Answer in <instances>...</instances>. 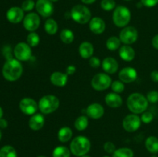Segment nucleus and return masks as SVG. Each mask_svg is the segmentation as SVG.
Wrapping results in <instances>:
<instances>
[{
    "instance_id": "4468645a",
    "label": "nucleus",
    "mask_w": 158,
    "mask_h": 157,
    "mask_svg": "<svg viewBox=\"0 0 158 157\" xmlns=\"http://www.w3.org/2000/svg\"><path fill=\"white\" fill-rule=\"evenodd\" d=\"M119 78L123 83H131L136 81L138 76L137 71L133 67H125L119 72Z\"/></svg>"
},
{
    "instance_id": "a19ab883",
    "label": "nucleus",
    "mask_w": 158,
    "mask_h": 157,
    "mask_svg": "<svg viewBox=\"0 0 158 157\" xmlns=\"http://www.w3.org/2000/svg\"><path fill=\"white\" fill-rule=\"evenodd\" d=\"M140 2L145 7L152 8L158 4V0H141Z\"/></svg>"
},
{
    "instance_id": "37998d69",
    "label": "nucleus",
    "mask_w": 158,
    "mask_h": 157,
    "mask_svg": "<svg viewBox=\"0 0 158 157\" xmlns=\"http://www.w3.org/2000/svg\"><path fill=\"white\" fill-rule=\"evenodd\" d=\"M150 76H151V80H152L153 82H154V83H158V71L157 70L152 71L151 75H150Z\"/></svg>"
},
{
    "instance_id": "8fccbe9b",
    "label": "nucleus",
    "mask_w": 158,
    "mask_h": 157,
    "mask_svg": "<svg viewBox=\"0 0 158 157\" xmlns=\"http://www.w3.org/2000/svg\"><path fill=\"white\" fill-rule=\"evenodd\" d=\"M49 1H51L52 2H58L59 0H49Z\"/></svg>"
},
{
    "instance_id": "ddd939ff",
    "label": "nucleus",
    "mask_w": 158,
    "mask_h": 157,
    "mask_svg": "<svg viewBox=\"0 0 158 157\" xmlns=\"http://www.w3.org/2000/svg\"><path fill=\"white\" fill-rule=\"evenodd\" d=\"M35 9L39 15L44 18H49L54 12L53 4L49 0H37Z\"/></svg>"
},
{
    "instance_id": "6ab92c4d",
    "label": "nucleus",
    "mask_w": 158,
    "mask_h": 157,
    "mask_svg": "<svg viewBox=\"0 0 158 157\" xmlns=\"http://www.w3.org/2000/svg\"><path fill=\"white\" fill-rule=\"evenodd\" d=\"M45 124V117L43 113H35L29 119V127L33 131L42 129Z\"/></svg>"
},
{
    "instance_id": "473e14b6",
    "label": "nucleus",
    "mask_w": 158,
    "mask_h": 157,
    "mask_svg": "<svg viewBox=\"0 0 158 157\" xmlns=\"http://www.w3.org/2000/svg\"><path fill=\"white\" fill-rule=\"evenodd\" d=\"M26 42L31 47H35L40 44V37L35 32H32L27 35Z\"/></svg>"
},
{
    "instance_id": "49530a36",
    "label": "nucleus",
    "mask_w": 158,
    "mask_h": 157,
    "mask_svg": "<svg viewBox=\"0 0 158 157\" xmlns=\"http://www.w3.org/2000/svg\"><path fill=\"white\" fill-rule=\"evenodd\" d=\"M81 1L82 2L84 3V4L89 5V4H92V3L95 2L96 0H81Z\"/></svg>"
},
{
    "instance_id": "de8ad7c7",
    "label": "nucleus",
    "mask_w": 158,
    "mask_h": 157,
    "mask_svg": "<svg viewBox=\"0 0 158 157\" xmlns=\"http://www.w3.org/2000/svg\"><path fill=\"white\" fill-rule=\"evenodd\" d=\"M2 116H3V109H2V108L0 106V119H2Z\"/></svg>"
},
{
    "instance_id": "4c0bfd02",
    "label": "nucleus",
    "mask_w": 158,
    "mask_h": 157,
    "mask_svg": "<svg viewBox=\"0 0 158 157\" xmlns=\"http://www.w3.org/2000/svg\"><path fill=\"white\" fill-rule=\"evenodd\" d=\"M103 149H104L106 153L112 154L113 155V153L115 152L117 148H116V146L114 145V143L110 141H107L103 144Z\"/></svg>"
},
{
    "instance_id": "bb28decb",
    "label": "nucleus",
    "mask_w": 158,
    "mask_h": 157,
    "mask_svg": "<svg viewBox=\"0 0 158 157\" xmlns=\"http://www.w3.org/2000/svg\"><path fill=\"white\" fill-rule=\"evenodd\" d=\"M121 41L117 36H110L106 42V46L108 50L116 51L121 47Z\"/></svg>"
},
{
    "instance_id": "e433bc0d",
    "label": "nucleus",
    "mask_w": 158,
    "mask_h": 157,
    "mask_svg": "<svg viewBox=\"0 0 158 157\" xmlns=\"http://www.w3.org/2000/svg\"><path fill=\"white\" fill-rule=\"evenodd\" d=\"M140 119H141L142 123H145V124H149L154 119V114L150 111H145L142 113Z\"/></svg>"
},
{
    "instance_id": "0eeeda50",
    "label": "nucleus",
    "mask_w": 158,
    "mask_h": 157,
    "mask_svg": "<svg viewBox=\"0 0 158 157\" xmlns=\"http://www.w3.org/2000/svg\"><path fill=\"white\" fill-rule=\"evenodd\" d=\"M112 84V78L106 72H100L93 77L91 86L97 91H103L109 89Z\"/></svg>"
},
{
    "instance_id": "9b49d317",
    "label": "nucleus",
    "mask_w": 158,
    "mask_h": 157,
    "mask_svg": "<svg viewBox=\"0 0 158 157\" xmlns=\"http://www.w3.org/2000/svg\"><path fill=\"white\" fill-rule=\"evenodd\" d=\"M23 26L29 32H35L39 29L41 22L40 15L35 12H29L23 18Z\"/></svg>"
},
{
    "instance_id": "6e6d98bb",
    "label": "nucleus",
    "mask_w": 158,
    "mask_h": 157,
    "mask_svg": "<svg viewBox=\"0 0 158 157\" xmlns=\"http://www.w3.org/2000/svg\"><path fill=\"white\" fill-rule=\"evenodd\" d=\"M125 1H131V0H125Z\"/></svg>"
},
{
    "instance_id": "6e6552de",
    "label": "nucleus",
    "mask_w": 158,
    "mask_h": 157,
    "mask_svg": "<svg viewBox=\"0 0 158 157\" xmlns=\"http://www.w3.org/2000/svg\"><path fill=\"white\" fill-rule=\"evenodd\" d=\"M15 58L20 62L28 61L32 57V49L27 42H19L15 46L13 50Z\"/></svg>"
},
{
    "instance_id": "412c9836",
    "label": "nucleus",
    "mask_w": 158,
    "mask_h": 157,
    "mask_svg": "<svg viewBox=\"0 0 158 157\" xmlns=\"http://www.w3.org/2000/svg\"><path fill=\"white\" fill-rule=\"evenodd\" d=\"M105 103L110 108H119L123 104V99L116 92H109L105 96Z\"/></svg>"
},
{
    "instance_id": "dca6fc26",
    "label": "nucleus",
    "mask_w": 158,
    "mask_h": 157,
    "mask_svg": "<svg viewBox=\"0 0 158 157\" xmlns=\"http://www.w3.org/2000/svg\"><path fill=\"white\" fill-rule=\"evenodd\" d=\"M104 108L98 103H94L89 105L86 109V115L93 119H99L104 115Z\"/></svg>"
},
{
    "instance_id": "864d4df0",
    "label": "nucleus",
    "mask_w": 158,
    "mask_h": 157,
    "mask_svg": "<svg viewBox=\"0 0 158 157\" xmlns=\"http://www.w3.org/2000/svg\"><path fill=\"white\" fill-rule=\"evenodd\" d=\"M151 157H157V155H152V156H151Z\"/></svg>"
},
{
    "instance_id": "b1692460",
    "label": "nucleus",
    "mask_w": 158,
    "mask_h": 157,
    "mask_svg": "<svg viewBox=\"0 0 158 157\" xmlns=\"http://www.w3.org/2000/svg\"><path fill=\"white\" fill-rule=\"evenodd\" d=\"M57 136H58V139L60 142L67 143L73 137L72 129L69 126H63L59 130Z\"/></svg>"
},
{
    "instance_id": "ea45409f",
    "label": "nucleus",
    "mask_w": 158,
    "mask_h": 157,
    "mask_svg": "<svg viewBox=\"0 0 158 157\" xmlns=\"http://www.w3.org/2000/svg\"><path fill=\"white\" fill-rule=\"evenodd\" d=\"M102 62L99 58L96 56H92L90 58H89V66L94 69H97L101 66Z\"/></svg>"
},
{
    "instance_id": "603ef678",
    "label": "nucleus",
    "mask_w": 158,
    "mask_h": 157,
    "mask_svg": "<svg viewBox=\"0 0 158 157\" xmlns=\"http://www.w3.org/2000/svg\"><path fill=\"white\" fill-rule=\"evenodd\" d=\"M37 157H46V155H39V156H37Z\"/></svg>"
},
{
    "instance_id": "79ce46f5",
    "label": "nucleus",
    "mask_w": 158,
    "mask_h": 157,
    "mask_svg": "<svg viewBox=\"0 0 158 157\" xmlns=\"http://www.w3.org/2000/svg\"><path fill=\"white\" fill-rule=\"evenodd\" d=\"M76 72H77V68L73 65H69V66H67V68L66 69V73L68 75H73Z\"/></svg>"
},
{
    "instance_id": "393cba45",
    "label": "nucleus",
    "mask_w": 158,
    "mask_h": 157,
    "mask_svg": "<svg viewBox=\"0 0 158 157\" xmlns=\"http://www.w3.org/2000/svg\"><path fill=\"white\" fill-rule=\"evenodd\" d=\"M145 147L147 150L152 154L158 153V138L156 136H149L145 140Z\"/></svg>"
},
{
    "instance_id": "09e8293b",
    "label": "nucleus",
    "mask_w": 158,
    "mask_h": 157,
    "mask_svg": "<svg viewBox=\"0 0 158 157\" xmlns=\"http://www.w3.org/2000/svg\"><path fill=\"white\" fill-rule=\"evenodd\" d=\"M81 157H91L90 155H88L87 154H86V155H83V156H81Z\"/></svg>"
},
{
    "instance_id": "c756f323",
    "label": "nucleus",
    "mask_w": 158,
    "mask_h": 157,
    "mask_svg": "<svg viewBox=\"0 0 158 157\" xmlns=\"http://www.w3.org/2000/svg\"><path fill=\"white\" fill-rule=\"evenodd\" d=\"M52 155V157H70V149L66 146H58L53 149Z\"/></svg>"
},
{
    "instance_id": "c9c22d12",
    "label": "nucleus",
    "mask_w": 158,
    "mask_h": 157,
    "mask_svg": "<svg viewBox=\"0 0 158 157\" xmlns=\"http://www.w3.org/2000/svg\"><path fill=\"white\" fill-rule=\"evenodd\" d=\"M21 8L24 12H30L35 8V2L33 0H25L22 3Z\"/></svg>"
},
{
    "instance_id": "72a5a7b5",
    "label": "nucleus",
    "mask_w": 158,
    "mask_h": 157,
    "mask_svg": "<svg viewBox=\"0 0 158 157\" xmlns=\"http://www.w3.org/2000/svg\"><path fill=\"white\" fill-rule=\"evenodd\" d=\"M111 89L114 91V92L116 93H122V92L124 91L125 89V85L120 80H115V81L112 82V84H111Z\"/></svg>"
},
{
    "instance_id": "1a4fd4ad",
    "label": "nucleus",
    "mask_w": 158,
    "mask_h": 157,
    "mask_svg": "<svg viewBox=\"0 0 158 157\" xmlns=\"http://www.w3.org/2000/svg\"><path fill=\"white\" fill-rule=\"evenodd\" d=\"M119 38L122 43L130 46L137 42L138 38V32L134 26H126L120 31Z\"/></svg>"
},
{
    "instance_id": "20e7f679",
    "label": "nucleus",
    "mask_w": 158,
    "mask_h": 157,
    "mask_svg": "<svg viewBox=\"0 0 158 157\" xmlns=\"http://www.w3.org/2000/svg\"><path fill=\"white\" fill-rule=\"evenodd\" d=\"M41 113L47 115L56 111L60 107V99L54 95H46L41 97L38 103Z\"/></svg>"
},
{
    "instance_id": "aec40b11",
    "label": "nucleus",
    "mask_w": 158,
    "mask_h": 157,
    "mask_svg": "<svg viewBox=\"0 0 158 157\" xmlns=\"http://www.w3.org/2000/svg\"><path fill=\"white\" fill-rule=\"evenodd\" d=\"M50 82L53 86L57 87H63L68 82V75L59 71L54 72L50 75Z\"/></svg>"
},
{
    "instance_id": "2f4dec72",
    "label": "nucleus",
    "mask_w": 158,
    "mask_h": 157,
    "mask_svg": "<svg viewBox=\"0 0 158 157\" xmlns=\"http://www.w3.org/2000/svg\"><path fill=\"white\" fill-rule=\"evenodd\" d=\"M0 157H17V152L12 146H5L0 149Z\"/></svg>"
},
{
    "instance_id": "5701e85b",
    "label": "nucleus",
    "mask_w": 158,
    "mask_h": 157,
    "mask_svg": "<svg viewBox=\"0 0 158 157\" xmlns=\"http://www.w3.org/2000/svg\"><path fill=\"white\" fill-rule=\"evenodd\" d=\"M94 52V48L92 43L89 42H83L79 46V53L83 58L89 59L93 56Z\"/></svg>"
},
{
    "instance_id": "f8f14e48",
    "label": "nucleus",
    "mask_w": 158,
    "mask_h": 157,
    "mask_svg": "<svg viewBox=\"0 0 158 157\" xmlns=\"http://www.w3.org/2000/svg\"><path fill=\"white\" fill-rule=\"evenodd\" d=\"M19 109L23 113L28 115H32L36 113L39 109L38 103L33 99L26 97L20 100Z\"/></svg>"
},
{
    "instance_id": "cd10ccee",
    "label": "nucleus",
    "mask_w": 158,
    "mask_h": 157,
    "mask_svg": "<svg viewBox=\"0 0 158 157\" xmlns=\"http://www.w3.org/2000/svg\"><path fill=\"white\" fill-rule=\"evenodd\" d=\"M88 125H89V119H88V117L84 115L77 117V119L74 122V126H75L76 129L80 131V132L86 129Z\"/></svg>"
},
{
    "instance_id": "f3484780",
    "label": "nucleus",
    "mask_w": 158,
    "mask_h": 157,
    "mask_svg": "<svg viewBox=\"0 0 158 157\" xmlns=\"http://www.w3.org/2000/svg\"><path fill=\"white\" fill-rule=\"evenodd\" d=\"M89 30L96 35H100L103 33L106 29V22L100 17H94L89 22Z\"/></svg>"
},
{
    "instance_id": "a211bd4d",
    "label": "nucleus",
    "mask_w": 158,
    "mask_h": 157,
    "mask_svg": "<svg viewBox=\"0 0 158 157\" xmlns=\"http://www.w3.org/2000/svg\"><path fill=\"white\" fill-rule=\"evenodd\" d=\"M101 66L103 70L109 75L116 73L119 69L118 62L113 57H106L102 61Z\"/></svg>"
},
{
    "instance_id": "f03ea898",
    "label": "nucleus",
    "mask_w": 158,
    "mask_h": 157,
    "mask_svg": "<svg viewBox=\"0 0 158 157\" xmlns=\"http://www.w3.org/2000/svg\"><path fill=\"white\" fill-rule=\"evenodd\" d=\"M148 99L146 96L139 92L131 93L127 99V106L132 113L142 114L147 111L148 107Z\"/></svg>"
},
{
    "instance_id": "7c9ffc66",
    "label": "nucleus",
    "mask_w": 158,
    "mask_h": 157,
    "mask_svg": "<svg viewBox=\"0 0 158 157\" xmlns=\"http://www.w3.org/2000/svg\"><path fill=\"white\" fill-rule=\"evenodd\" d=\"M134 151L130 148L123 147L116 149L113 153V157H134Z\"/></svg>"
},
{
    "instance_id": "2eb2a0df",
    "label": "nucleus",
    "mask_w": 158,
    "mask_h": 157,
    "mask_svg": "<svg viewBox=\"0 0 158 157\" xmlns=\"http://www.w3.org/2000/svg\"><path fill=\"white\" fill-rule=\"evenodd\" d=\"M24 11L23 9L17 6L10 8L6 12V18L8 21L13 24L21 22L24 18Z\"/></svg>"
},
{
    "instance_id": "423d86ee",
    "label": "nucleus",
    "mask_w": 158,
    "mask_h": 157,
    "mask_svg": "<svg viewBox=\"0 0 158 157\" xmlns=\"http://www.w3.org/2000/svg\"><path fill=\"white\" fill-rule=\"evenodd\" d=\"M131 19V10L127 7L119 6L115 8L113 13V22L114 25L119 28L127 26Z\"/></svg>"
},
{
    "instance_id": "5fc2aeb1",
    "label": "nucleus",
    "mask_w": 158,
    "mask_h": 157,
    "mask_svg": "<svg viewBox=\"0 0 158 157\" xmlns=\"http://www.w3.org/2000/svg\"><path fill=\"white\" fill-rule=\"evenodd\" d=\"M103 157H110V156H108V155H105V156H103Z\"/></svg>"
},
{
    "instance_id": "a18cd8bd",
    "label": "nucleus",
    "mask_w": 158,
    "mask_h": 157,
    "mask_svg": "<svg viewBox=\"0 0 158 157\" xmlns=\"http://www.w3.org/2000/svg\"><path fill=\"white\" fill-rule=\"evenodd\" d=\"M8 126V123L6 119H0V128L2 129H6Z\"/></svg>"
},
{
    "instance_id": "f257e3e1",
    "label": "nucleus",
    "mask_w": 158,
    "mask_h": 157,
    "mask_svg": "<svg viewBox=\"0 0 158 157\" xmlns=\"http://www.w3.org/2000/svg\"><path fill=\"white\" fill-rule=\"evenodd\" d=\"M23 72V65L16 58L7 59L2 67V75L7 81H17L22 76Z\"/></svg>"
},
{
    "instance_id": "4be33fe9",
    "label": "nucleus",
    "mask_w": 158,
    "mask_h": 157,
    "mask_svg": "<svg viewBox=\"0 0 158 157\" xmlns=\"http://www.w3.org/2000/svg\"><path fill=\"white\" fill-rule=\"evenodd\" d=\"M119 55L123 61L131 62L135 58L136 52L131 46L124 45L119 49Z\"/></svg>"
},
{
    "instance_id": "3c124183",
    "label": "nucleus",
    "mask_w": 158,
    "mask_h": 157,
    "mask_svg": "<svg viewBox=\"0 0 158 157\" xmlns=\"http://www.w3.org/2000/svg\"><path fill=\"white\" fill-rule=\"evenodd\" d=\"M1 138H2V132H1V130H0V140H1Z\"/></svg>"
},
{
    "instance_id": "f704fd0d",
    "label": "nucleus",
    "mask_w": 158,
    "mask_h": 157,
    "mask_svg": "<svg viewBox=\"0 0 158 157\" xmlns=\"http://www.w3.org/2000/svg\"><path fill=\"white\" fill-rule=\"evenodd\" d=\"M102 9L106 12L114 10L116 8V2L114 0H102L100 2Z\"/></svg>"
},
{
    "instance_id": "9d476101",
    "label": "nucleus",
    "mask_w": 158,
    "mask_h": 157,
    "mask_svg": "<svg viewBox=\"0 0 158 157\" xmlns=\"http://www.w3.org/2000/svg\"><path fill=\"white\" fill-rule=\"evenodd\" d=\"M141 119L138 115L134 113L127 115L123 119V128L128 132H134L138 130L141 126Z\"/></svg>"
},
{
    "instance_id": "58836bf2",
    "label": "nucleus",
    "mask_w": 158,
    "mask_h": 157,
    "mask_svg": "<svg viewBox=\"0 0 158 157\" xmlns=\"http://www.w3.org/2000/svg\"><path fill=\"white\" fill-rule=\"evenodd\" d=\"M147 99L151 103H157L158 102V92L156 90H151L147 94Z\"/></svg>"
},
{
    "instance_id": "7ed1b4c3",
    "label": "nucleus",
    "mask_w": 158,
    "mask_h": 157,
    "mask_svg": "<svg viewBox=\"0 0 158 157\" xmlns=\"http://www.w3.org/2000/svg\"><path fill=\"white\" fill-rule=\"evenodd\" d=\"M91 149V143L87 137L84 135L76 136L71 141L69 149L73 155L77 157H81L86 155Z\"/></svg>"
},
{
    "instance_id": "39448f33",
    "label": "nucleus",
    "mask_w": 158,
    "mask_h": 157,
    "mask_svg": "<svg viewBox=\"0 0 158 157\" xmlns=\"http://www.w3.org/2000/svg\"><path fill=\"white\" fill-rule=\"evenodd\" d=\"M71 18L79 24L84 25L89 22L92 14L89 8L84 5H76L70 10Z\"/></svg>"
},
{
    "instance_id": "c03bdc74",
    "label": "nucleus",
    "mask_w": 158,
    "mask_h": 157,
    "mask_svg": "<svg viewBox=\"0 0 158 157\" xmlns=\"http://www.w3.org/2000/svg\"><path fill=\"white\" fill-rule=\"evenodd\" d=\"M151 43H152L153 47L155 49H157L158 50V34L156 35H154L152 38V41H151Z\"/></svg>"
},
{
    "instance_id": "a878e982",
    "label": "nucleus",
    "mask_w": 158,
    "mask_h": 157,
    "mask_svg": "<svg viewBox=\"0 0 158 157\" xmlns=\"http://www.w3.org/2000/svg\"><path fill=\"white\" fill-rule=\"evenodd\" d=\"M59 29L58 23L53 18H49L46 22H45L44 24V29L46 31V32L49 35H55Z\"/></svg>"
},
{
    "instance_id": "c85d7f7f",
    "label": "nucleus",
    "mask_w": 158,
    "mask_h": 157,
    "mask_svg": "<svg viewBox=\"0 0 158 157\" xmlns=\"http://www.w3.org/2000/svg\"><path fill=\"white\" fill-rule=\"evenodd\" d=\"M61 41L65 44H71L74 40V33L69 29H63L60 34Z\"/></svg>"
}]
</instances>
